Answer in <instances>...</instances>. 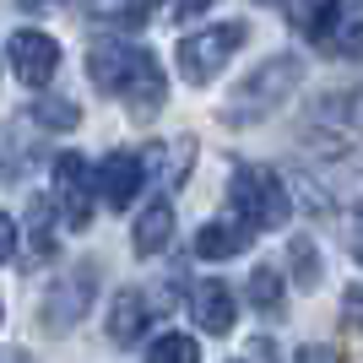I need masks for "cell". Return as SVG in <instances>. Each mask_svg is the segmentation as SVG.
I'll use <instances>...</instances> for the list:
<instances>
[{
    "mask_svg": "<svg viewBox=\"0 0 363 363\" xmlns=\"http://www.w3.org/2000/svg\"><path fill=\"white\" fill-rule=\"evenodd\" d=\"M87 76L104 92H114V98H130L136 114L163 108L168 76H163V65H157V55H147V49H136V44H108V38L92 44L87 49Z\"/></svg>",
    "mask_w": 363,
    "mask_h": 363,
    "instance_id": "6da1fadb",
    "label": "cell"
},
{
    "mask_svg": "<svg viewBox=\"0 0 363 363\" xmlns=\"http://www.w3.org/2000/svg\"><path fill=\"white\" fill-rule=\"evenodd\" d=\"M298 76H303L298 55H272L255 76H244V87L228 98L223 120L228 125H255V120H266V114H277V108L288 104V92L298 87Z\"/></svg>",
    "mask_w": 363,
    "mask_h": 363,
    "instance_id": "7a4b0ae2",
    "label": "cell"
},
{
    "mask_svg": "<svg viewBox=\"0 0 363 363\" xmlns=\"http://www.w3.org/2000/svg\"><path fill=\"white\" fill-rule=\"evenodd\" d=\"M228 206H233V223H244L250 233H266V228L288 223L293 196L272 168H239L233 184H228Z\"/></svg>",
    "mask_w": 363,
    "mask_h": 363,
    "instance_id": "3957f363",
    "label": "cell"
},
{
    "mask_svg": "<svg viewBox=\"0 0 363 363\" xmlns=\"http://www.w3.org/2000/svg\"><path fill=\"white\" fill-rule=\"evenodd\" d=\"M239 44H244V22H223V28H206V33H196V38H184L179 44V76L190 87H206Z\"/></svg>",
    "mask_w": 363,
    "mask_h": 363,
    "instance_id": "277c9868",
    "label": "cell"
},
{
    "mask_svg": "<svg viewBox=\"0 0 363 363\" xmlns=\"http://www.w3.org/2000/svg\"><path fill=\"white\" fill-rule=\"evenodd\" d=\"M92 288H98V266H92V260H87V266H76L71 277H60V282L44 293V309H38V315H44V331H49V336L71 331L76 320L87 315Z\"/></svg>",
    "mask_w": 363,
    "mask_h": 363,
    "instance_id": "5b68a950",
    "label": "cell"
},
{
    "mask_svg": "<svg viewBox=\"0 0 363 363\" xmlns=\"http://www.w3.org/2000/svg\"><path fill=\"white\" fill-rule=\"evenodd\" d=\"M6 55H11V71L22 76V87H49V76L60 71V44L38 28H22L6 44Z\"/></svg>",
    "mask_w": 363,
    "mask_h": 363,
    "instance_id": "8992f818",
    "label": "cell"
},
{
    "mask_svg": "<svg viewBox=\"0 0 363 363\" xmlns=\"http://www.w3.org/2000/svg\"><path fill=\"white\" fill-rule=\"evenodd\" d=\"M55 201H60V217L71 233H82L92 217V179H87V163L76 157V152H65V157H55Z\"/></svg>",
    "mask_w": 363,
    "mask_h": 363,
    "instance_id": "52a82bcc",
    "label": "cell"
},
{
    "mask_svg": "<svg viewBox=\"0 0 363 363\" xmlns=\"http://www.w3.org/2000/svg\"><path fill=\"white\" fill-rule=\"evenodd\" d=\"M147 184V163H141L136 152H108L104 168H98V196L114 206V212H125L130 201H136V190Z\"/></svg>",
    "mask_w": 363,
    "mask_h": 363,
    "instance_id": "ba28073f",
    "label": "cell"
},
{
    "mask_svg": "<svg viewBox=\"0 0 363 363\" xmlns=\"http://www.w3.org/2000/svg\"><path fill=\"white\" fill-rule=\"evenodd\" d=\"M190 309H196V325L206 336H228L233 331V315H239V309H233V293H228L223 282H201Z\"/></svg>",
    "mask_w": 363,
    "mask_h": 363,
    "instance_id": "9c48e42d",
    "label": "cell"
},
{
    "mask_svg": "<svg viewBox=\"0 0 363 363\" xmlns=\"http://www.w3.org/2000/svg\"><path fill=\"white\" fill-rule=\"evenodd\" d=\"M147 298H141L136 288H125L120 298H114V309H108V336L120 342V347H130V342H141V331H147Z\"/></svg>",
    "mask_w": 363,
    "mask_h": 363,
    "instance_id": "30bf717a",
    "label": "cell"
},
{
    "mask_svg": "<svg viewBox=\"0 0 363 363\" xmlns=\"http://www.w3.org/2000/svg\"><path fill=\"white\" fill-rule=\"evenodd\" d=\"M255 239L244 223H206L196 233V255L201 260H228V255H244V244Z\"/></svg>",
    "mask_w": 363,
    "mask_h": 363,
    "instance_id": "8fae6325",
    "label": "cell"
},
{
    "mask_svg": "<svg viewBox=\"0 0 363 363\" xmlns=\"http://www.w3.org/2000/svg\"><path fill=\"white\" fill-rule=\"evenodd\" d=\"M174 239V206H168V201H152L147 212H141V223H136V255H157V250H163V244Z\"/></svg>",
    "mask_w": 363,
    "mask_h": 363,
    "instance_id": "7c38bea8",
    "label": "cell"
},
{
    "mask_svg": "<svg viewBox=\"0 0 363 363\" xmlns=\"http://www.w3.org/2000/svg\"><path fill=\"white\" fill-rule=\"evenodd\" d=\"M288 16H293V28H298V33H309V38L325 44L331 28H336V16H342V0H293Z\"/></svg>",
    "mask_w": 363,
    "mask_h": 363,
    "instance_id": "4fadbf2b",
    "label": "cell"
},
{
    "mask_svg": "<svg viewBox=\"0 0 363 363\" xmlns=\"http://www.w3.org/2000/svg\"><path fill=\"white\" fill-rule=\"evenodd\" d=\"M55 255V217H49V201L33 196L28 201V260H49Z\"/></svg>",
    "mask_w": 363,
    "mask_h": 363,
    "instance_id": "5bb4252c",
    "label": "cell"
},
{
    "mask_svg": "<svg viewBox=\"0 0 363 363\" xmlns=\"http://www.w3.org/2000/svg\"><path fill=\"white\" fill-rule=\"evenodd\" d=\"M250 303H255L260 315H282V303H288V288H282V272L277 266H255V277H250Z\"/></svg>",
    "mask_w": 363,
    "mask_h": 363,
    "instance_id": "9a60e30c",
    "label": "cell"
},
{
    "mask_svg": "<svg viewBox=\"0 0 363 363\" xmlns=\"http://www.w3.org/2000/svg\"><path fill=\"white\" fill-rule=\"evenodd\" d=\"M325 49H331V55H342V60L363 55V6H342V16H336V28H331V38H325Z\"/></svg>",
    "mask_w": 363,
    "mask_h": 363,
    "instance_id": "2e32d148",
    "label": "cell"
},
{
    "mask_svg": "<svg viewBox=\"0 0 363 363\" xmlns=\"http://www.w3.org/2000/svg\"><path fill=\"white\" fill-rule=\"evenodd\" d=\"M288 266H293V282H298L303 293L320 288V255H315V239H309V233H293L288 239Z\"/></svg>",
    "mask_w": 363,
    "mask_h": 363,
    "instance_id": "e0dca14e",
    "label": "cell"
},
{
    "mask_svg": "<svg viewBox=\"0 0 363 363\" xmlns=\"http://www.w3.org/2000/svg\"><path fill=\"white\" fill-rule=\"evenodd\" d=\"M157 0H92V16H104V22H120V28H141L152 16Z\"/></svg>",
    "mask_w": 363,
    "mask_h": 363,
    "instance_id": "ac0fdd59",
    "label": "cell"
},
{
    "mask_svg": "<svg viewBox=\"0 0 363 363\" xmlns=\"http://www.w3.org/2000/svg\"><path fill=\"white\" fill-rule=\"evenodd\" d=\"M33 120L49 125V130H71V125L82 120V108L65 104V98H33Z\"/></svg>",
    "mask_w": 363,
    "mask_h": 363,
    "instance_id": "d6986e66",
    "label": "cell"
},
{
    "mask_svg": "<svg viewBox=\"0 0 363 363\" xmlns=\"http://www.w3.org/2000/svg\"><path fill=\"white\" fill-rule=\"evenodd\" d=\"M147 363H201V347L190 336H157L147 352Z\"/></svg>",
    "mask_w": 363,
    "mask_h": 363,
    "instance_id": "ffe728a7",
    "label": "cell"
},
{
    "mask_svg": "<svg viewBox=\"0 0 363 363\" xmlns=\"http://www.w3.org/2000/svg\"><path fill=\"white\" fill-rule=\"evenodd\" d=\"M342 320H347L352 331H363V288H347V298H342Z\"/></svg>",
    "mask_w": 363,
    "mask_h": 363,
    "instance_id": "44dd1931",
    "label": "cell"
},
{
    "mask_svg": "<svg viewBox=\"0 0 363 363\" xmlns=\"http://www.w3.org/2000/svg\"><path fill=\"white\" fill-rule=\"evenodd\" d=\"M11 244H16V228H11V217L0 212V260H11Z\"/></svg>",
    "mask_w": 363,
    "mask_h": 363,
    "instance_id": "7402d4cb",
    "label": "cell"
},
{
    "mask_svg": "<svg viewBox=\"0 0 363 363\" xmlns=\"http://www.w3.org/2000/svg\"><path fill=\"white\" fill-rule=\"evenodd\" d=\"M168 6H174V11H168V16H196V11H206L212 0H168Z\"/></svg>",
    "mask_w": 363,
    "mask_h": 363,
    "instance_id": "603a6c76",
    "label": "cell"
},
{
    "mask_svg": "<svg viewBox=\"0 0 363 363\" xmlns=\"http://www.w3.org/2000/svg\"><path fill=\"white\" fill-rule=\"evenodd\" d=\"M298 363H336L331 347H298Z\"/></svg>",
    "mask_w": 363,
    "mask_h": 363,
    "instance_id": "cb8c5ba5",
    "label": "cell"
},
{
    "mask_svg": "<svg viewBox=\"0 0 363 363\" xmlns=\"http://www.w3.org/2000/svg\"><path fill=\"white\" fill-rule=\"evenodd\" d=\"M352 260L363 266V228H352Z\"/></svg>",
    "mask_w": 363,
    "mask_h": 363,
    "instance_id": "d4e9b609",
    "label": "cell"
},
{
    "mask_svg": "<svg viewBox=\"0 0 363 363\" xmlns=\"http://www.w3.org/2000/svg\"><path fill=\"white\" fill-rule=\"evenodd\" d=\"M16 6H28V11H38V6H49V0H16Z\"/></svg>",
    "mask_w": 363,
    "mask_h": 363,
    "instance_id": "484cf974",
    "label": "cell"
}]
</instances>
